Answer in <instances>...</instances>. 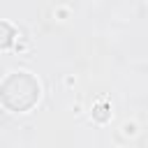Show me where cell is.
I'll list each match as a JSON object with an SVG mask.
<instances>
[{
    "instance_id": "cell-1",
    "label": "cell",
    "mask_w": 148,
    "mask_h": 148,
    "mask_svg": "<svg viewBox=\"0 0 148 148\" xmlns=\"http://www.w3.org/2000/svg\"><path fill=\"white\" fill-rule=\"evenodd\" d=\"M39 99V83L28 72H14L0 83V102L16 113L32 109Z\"/></svg>"
},
{
    "instance_id": "cell-2",
    "label": "cell",
    "mask_w": 148,
    "mask_h": 148,
    "mask_svg": "<svg viewBox=\"0 0 148 148\" xmlns=\"http://www.w3.org/2000/svg\"><path fill=\"white\" fill-rule=\"evenodd\" d=\"M14 37H16L14 28H12L9 23L0 21V49H7V46H12V44H14Z\"/></svg>"
}]
</instances>
